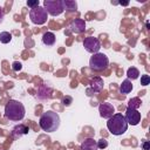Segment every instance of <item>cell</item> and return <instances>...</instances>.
<instances>
[{
  "instance_id": "7a4b0ae2",
  "label": "cell",
  "mask_w": 150,
  "mask_h": 150,
  "mask_svg": "<svg viewBox=\"0 0 150 150\" xmlns=\"http://www.w3.org/2000/svg\"><path fill=\"white\" fill-rule=\"evenodd\" d=\"M25 105L16 100H9L5 105V116L11 121L19 122L25 117Z\"/></svg>"
},
{
  "instance_id": "e0dca14e",
  "label": "cell",
  "mask_w": 150,
  "mask_h": 150,
  "mask_svg": "<svg viewBox=\"0 0 150 150\" xmlns=\"http://www.w3.org/2000/svg\"><path fill=\"white\" fill-rule=\"evenodd\" d=\"M127 76H128V80H136L139 77V70L135 67H130L127 70Z\"/></svg>"
},
{
  "instance_id": "44dd1931",
  "label": "cell",
  "mask_w": 150,
  "mask_h": 150,
  "mask_svg": "<svg viewBox=\"0 0 150 150\" xmlns=\"http://www.w3.org/2000/svg\"><path fill=\"white\" fill-rule=\"evenodd\" d=\"M141 84H142V86H148V84H150V76H149V75H142V76H141Z\"/></svg>"
},
{
  "instance_id": "d4e9b609",
  "label": "cell",
  "mask_w": 150,
  "mask_h": 150,
  "mask_svg": "<svg viewBox=\"0 0 150 150\" xmlns=\"http://www.w3.org/2000/svg\"><path fill=\"white\" fill-rule=\"evenodd\" d=\"M142 149H143V150H150V143H149L148 141H144V142L142 143Z\"/></svg>"
},
{
  "instance_id": "30bf717a",
  "label": "cell",
  "mask_w": 150,
  "mask_h": 150,
  "mask_svg": "<svg viewBox=\"0 0 150 150\" xmlns=\"http://www.w3.org/2000/svg\"><path fill=\"white\" fill-rule=\"evenodd\" d=\"M103 89V80L101 77H94L90 81L89 88L87 89V94L88 95H93L95 93H100Z\"/></svg>"
},
{
  "instance_id": "cb8c5ba5",
  "label": "cell",
  "mask_w": 150,
  "mask_h": 150,
  "mask_svg": "<svg viewBox=\"0 0 150 150\" xmlns=\"http://www.w3.org/2000/svg\"><path fill=\"white\" fill-rule=\"evenodd\" d=\"M21 68H22V64H21L20 62H14V63L12 64V69H13L14 71H19V70H21Z\"/></svg>"
},
{
  "instance_id": "2e32d148",
  "label": "cell",
  "mask_w": 150,
  "mask_h": 150,
  "mask_svg": "<svg viewBox=\"0 0 150 150\" xmlns=\"http://www.w3.org/2000/svg\"><path fill=\"white\" fill-rule=\"evenodd\" d=\"M132 90V83H131V81L130 80H124L123 82H122V84L120 86V91H121V94H129L130 91Z\"/></svg>"
},
{
  "instance_id": "ba28073f",
  "label": "cell",
  "mask_w": 150,
  "mask_h": 150,
  "mask_svg": "<svg viewBox=\"0 0 150 150\" xmlns=\"http://www.w3.org/2000/svg\"><path fill=\"white\" fill-rule=\"evenodd\" d=\"M98 112H100L101 117H103L105 120H109L115 114V108H114V105L111 103L103 102V103L98 104Z\"/></svg>"
},
{
  "instance_id": "7402d4cb",
  "label": "cell",
  "mask_w": 150,
  "mask_h": 150,
  "mask_svg": "<svg viewBox=\"0 0 150 150\" xmlns=\"http://www.w3.org/2000/svg\"><path fill=\"white\" fill-rule=\"evenodd\" d=\"M27 6L30 8V9H33V8H36L38 6H40L39 5V0H32V1H27Z\"/></svg>"
},
{
  "instance_id": "8fae6325",
  "label": "cell",
  "mask_w": 150,
  "mask_h": 150,
  "mask_svg": "<svg viewBox=\"0 0 150 150\" xmlns=\"http://www.w3.org/2000/svg\"><path fill=\"white\" fill-rule=\"evenodd\" d=\"M70 28L74 33H77V34L83 33L86 30V21L83 19H80V18L74 19L70 23Z\"/></svg>"
},
{
  "instance_id": "6da1fadb",
  "label": "cell",
  "mask_w": 150,
  "mask_h": 150,
  "mask_svg": "<svg viewBox=\"0 0 150 150\" xmlns=\"http://www.w3.org/2000/svg\"><path fill=\"white\" fill-rule=\"evenodd\" d=\"M39 124L43 131L54 132L60 127V116L57 112H55L53 110H47L46 112H43L41 115Z\"/></svg>"
},
{
  "instance_id": "9c48e42d",
  "label": "cell",
  "mask_w": 150,
  "mask_h": 150,
  "mask_svg": "<svg viewBox=\"0 0 150 150\" xmlns=\"http://www.w3.org/2000/svg\"><path fill=\"white\" fill-rule=\"evenodd\" d=\"M124 117H125L128 124H131V125H137L141 122V112L138 110H136V109L127 108Z\"/></svg>"
},
{
  "instance_id": "7c38bea8",
  "label": "cell",
  "mask_w": 150,
  "mask_h": 150,
  "mask_svg": "<svg viewBox=\"0 0 150 150\" xmlns=\"http://www.w3.org/2000/svg\"><path fill=\"white\" fill-rule=\"evenodd\" d=\"M28 131H29L28 125L20 123V124L15 125V127L12 129V136H13L14 138H19V137H21V136L28 134Z\"/></svg>"
},
{
  "instance_id": "d6986e66",
  "label": "cell",
  "mask_w": 150,
  "mask_h": 150,
  "mask_svg": "<svg viewBox=\"0 0 150 150\" xmlns=\"http://www.w3.org/2000/svg\"><path fill=\"white\" fill-rule=\"evenodd\" d=\"M12 40V34L9 32H1L0 33V42L1 43H8Z\"/></svg>"
},
{
  "instance_id": "603a6c76",
  "label": "cell",
  "mask_w": 150,
  "mask_h": 150,
  "mask_svg": "<svg viewBox=\"0 0 150 150\" xmlns=\"http://www.w3.org/2000/svg\"><path fill=\"white\" fill-rule=\"evenodd\" d=\"M71 102H73V98H71L70 96H64V97L62 98V103H63V105H66V107L70 105Z\"/></svg>"
},
{
  "instance_id": "5bb4252c",
  "label": "cell",
  "mask_w": 150,
  "mask_h": 150,
  "mask_svg": "<svg viewBox=\"0 0 150 150\" xmlns=\"http://www.w3.org/2000/svg\"><path fill=\"white\" fill-rule=\"evenodd\" d=\"M42 43L46 46H53L55 43V34L53 32H46L42 35Z\"/></svg>"
},
{
  "instance_id": "9a60e30c",
  "label": "cell",
  "mask_w": 150,
  "mask_h": 150,
  "mask_svg": "<svg viewBox=\"0 0 150 150\" xmlns=\"http://www.w3.org/2000/svg\"><path fill=\"white\" fill-rule=\"evenodd\" d=\"M63 4V9H66L67 12H76L77 9V2L73 1V0H62Z\"/></svg>"
},
{
  "instance_id": "5b68a950",
  "label": "cell",
  "mask_w": 150,
  "mask_h": 150,
  "mask_svg": "<svg viewBox=\"0 0 150 150\" xmlns=\"http://www.w3.org/2000/svg\"><path fill=\"white\" fill-rule=\"evenodd\" d=\"M43 8L52 16H59L63 13V4L62 0H45Z\"/></svg>"
},
{
  "instance_id": "3957f363",
  "label": "cell",
  "mask_w": 150,
  "mask_h": 150,
  "mask_svg": "<svg viewBox=\"0 0 150 150\" xmlns=\"http://www.w3.org/2000/svg\"><path fill=\"white\" fill-rule=\"evenodd\" d=\"M107 128L108 130L115 135V136H120L122 134H124L128 129V122L124 117V115L122 114H114L107 122Z\"/></svg>"
},
{
  "instance_id": "ac0fdd59",
  "label": "cell",
  "mask_w": 150,
  "mask_h": 150,
  "mask_svg": "<svg viewBox=\"0 0 150 150\" xmlns=\"http://www.w3.org/2000/svg\"><path fill=\"white\" fill-rule=\"evenodd\" d=\"M142 104V101L138 98V97H134V98H130L129 100V103H128V108H131V109H138Z\"/></svg>"
},
{
  "instance_id": "8992f818",
  "label": "cell",
  "mask_w": 150,
  "mask_h": 150,
  "mask_svg": "<svg viewBox=\"0 0 150 150\" xmlns=\"http://www.w3.org/2000/svg\"><path fill=\"white\" fill-rule=\"evenodd\" d=\"M47 18H48V13L43 8V6H38L36 8H33V9L29 11V19L35 25L46 23Z\"/></svg>"
},
{
  "instance_id": "52a82bcc",
  "label": "cell",
  "mask_w": 150,
  "mask_h": 150,
  "mask_svg": "<svg viewBox=\"0 0 150 150\" xmlns=\"http://www.w3.org/2000/svg\"><path fill=\"white\" fill-rule=\"evenodd\" d=\"M83 47L88 53L91 54H96L98 53V50L101 49V42L97 38L94 36H87L83 40Z\"/></svg>"
},
{
  "instance_id": "ffe728a7",
  "label": "cell",
  "mask_w": 150,
  "mask_h": 150,
  "mask_svg": "<svg viewBox=\"0 0 150 150\" xmlns=\"http://www.w3.org/2000/svg\"><path fill=\"white\" fill-rule=\"evenodd\" d=\"M96 142H97V148L98 149H105L108 146V141L105 138H100Z\"/></svg>"
},
{
  "instance_id": "4316f807",
  "label": "cell",
  "mask_w": 150,
  "mask_h": 150,
  "mask_svg": "<svg viewBox=\"0 0 150 150\" xmlns=\"http://www.w3.org/2000/svg\"><path fill=\"white\" fill-rule=\"evenodd\" d=\"M121 5H123V6H127V5H128V2H121Z\"/></svg>"
},
{
  "instance_id": "484cf974",
  "label": "cell",
  "mask_w": 150,
  "mask_h": 150,
  "mask_svg": "<svg viewBox=\"0 0 150 150\" xmlns=\"http://www.w3.org/2000/svg\"><path fill=\"white\" fill-rule=\"evenodd\" d=\"M4 20V12H2V8L0 7V22H2Z\"/></svg>"
},
{
  "instance_id": "277c9868",
  "label": "cell",
  "mask_w": 150,
  "mask_h": 150,
  "mask_svg": "<svg viewBox=\"0 0 150 150\" xmlns=\"http://www.w3.org/2000/svg\"><path fill=\"white\" fill-rule=\"evenodd\" d=\"M109 66V59L103 53H96L93 54V56L89 60V67L94 71H102Z\"/></svg>"
},
{
  "instance_id": "4fadbf2b",
  "label": "cell",
  "mask_w": 150,
  "mask_h": 150,
  "mask_svg": "<svg viewBox=\"0 0 150 150\" xmlns=\"http://www.w3.org/2000/svg\"><path fill=\"white\" fill-rule=\"evenodd\" d=\"M80 150H98V148H97V142H96L94 138H91V137L86 138V139L81 143Z\"/></svg>"
}]
</instances>
